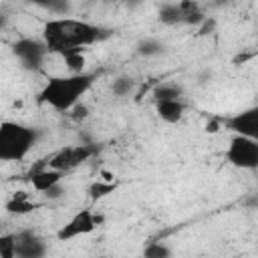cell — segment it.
I'll return each instance as SVG.
<instances>
[{
  "mask_svg": "<svg viewBox=\"0 0 258 258\" xmlns=\"http://www.w3.org/2000/svg\"><path fill=\"white\" fill-rule=\"evenodd\" d=\"M111 32L103 26L85 22V20H75V18H50L42 26V40L48 44L50 52L58 54H69L77 52L83 46H91L103 38H107Z\"/></svg>",
  "mask_w": 258,
  "mask_h": 258,
  "instance_id": "obj_1",
  "label": "cell"
},
{
  "mask_svg": "<svg viewBox=\"0 0 258 258\" xmlns=\"http://www.w3.org/2000/svg\"><path fill=\"white\" fill-rule=\"evenodd\" d=\"M97 75L95 73H71L62 77H50L42 91L38 93V101L56 109V111H71L79 99L91 89L95 83Z\"/></svg>",
  "mask_w": 258,
  "mask_h": 258,
  "instance_id": "obj_2",
  "label": "cell"
},
{
  "mask_svg": "<svg viewBox=\"0 0 258 258\" xmlns=\"http://www.w3.org/2000/svg\"><path fill=\"white\" fill-rule=\"evenodd\" d=\"M38 141V129L16 123L2 121L0 125V159L2 161H22L28 151Z\"/></svg>",
  "mask_w": 258,
  "mask_h": 258,
  "instance_id": "obj_3",
  "label": "cell"
},
{
  "mask_svg": "<svg viewBox=\"0 0 258 258\" xmlns=\"http://www.w3.org/2000/svg\"><path fill=\"white\" fill-rule=\"evenodd\" d=\"M226 159L240 169H256L258 167V139L234 135L226 149Z\"/></svg>",
  "mask_w": 258,
  "mask_h": 258,
  "instance_id": "obj_4",
  "label": "cell"
},
{
  "mask_svg": "<svg viewBox=\"0 0 258 258\" xmlns=\"http://www.w3.org/2000/svg\"><path fill=\"white\" fill-rule=\"evenodd\" d=\"M12 52L26 71H38L50 48L44 40L38 38H18L12 44Z\"/></svg>",
  "mask_w": 258,
  "mask_h": 258,
  "instance_id": "obj_5",
  "label": "cell"
},
{
  "mask_svg": "<svg viewBox=\"0 0 258 258\" xmlns=\"http://www.w3.org/2000/svg\"><path fill=\"white\" fill-rule=\"evenodd\" d=\"M99 220H101V218H97L91 210H81V212H77L64 226H60V230L56 232V238H58L60 242H64V240H73V238H77V236L91 234V232L97 228Z\"/></svg>",
  "mask_w": 258,
  "mask_h": 258,
  "instance_id": "obj_6",
  "label": "cell"
},
{
  "mask_svg": "<svg viewBox=\"0 0 258 258\" xmlns=\"http://www.w3.org/2000/svg\"><path fill=\"white\" fill-rule=\"evenodd\" d=\"M93 155V149L87 147V145H71V147H64L60 149L58 153H54L48 161V167H54V169H60V171H71L75 169L77 165H81L83 161H87L89 157Z\"/></svg>",
  "mask_w": 258,
  "mask_h": 258,
  "instance_id": "obj_7",
  "label": "cell"
},
{
  "mask_svg": "<svg viewBox=\"0 0 258 258\" xmlns=\"http://www.w3.org/2000/svg\"><path fill=\"white\" fill-rule=\"evenodd\" d=\"M224 125L230 131H234L236 135L258 139V105L248 107V109H244V111L224 119Z\"/></svg>",
  "mask_w": 258,
  "mask_h": 258,
  "instance_id": "obj_8",
  "label": "cell"
},
{
  "mask_svg": "<svg viewBox=\"0 0 258 258\" xmlns=\"http://www.w3.org/2000/svg\"><path fill=\"white\" fill-rule=\"evenodd\" d=\"M16 236V256L18 258H42L46 254V244L32 230H20Z\"/></svg>",
  "mask_w": 258,
  "mask_h": 258,
  "instance_id": "obj_9",
  "label": "cell"
},
{
  "mask_svg": "<svg viewBox=\"0 0 258 258\" xmlns=\"http://www.w3.org/2000/svg\"><path fill=\"white\" fill-rule=\"evenodd\" d=\"M62 175L64 171L60 169H54V167H46V169H36L30 173V183L36 191L44 194L48 187H52L54 183H60L62 181Z\"/></svg>",
  "mask_w": 258,
  "mask_h": 258,
  "instance_id": "obj_10",
  "label": "cell"
},
{
  "mask_svg": "<svg viewBox=\"0 0 258 258\" xmlns=\"http://www.w3.org/2000/svg\"><path fill=\"white\" fill-rule=\"evenodd\" d=\"M155 111L159 115L161 121L165 123H177L183 117L185 105L181 103V99H169V101H157L155 103Z\"/></svg>",
  "mask_w": 258,
  "mask_h": 258,
  "instance_id": "obj_11",
  "label": "cell"
},
{
  "mask_svg": "<svg viewBox=\"0 0 258 258\" xmlns=\"http://www.w3.org/2000/svg\"><path fill=\"white\" fill-rule=\"evenodd\" d=\"M159 22L161 24H167V26H175V24H183V10L179 4H165L159 8V14H157Z\"/></svg>",
  "mask_w": 258,
  "mask_h": 258,
  "instance_id": "obj_12",
  "label": "cell"
},
{
  "mask_svg": "<svg viewBox=\"0 0 258 258\" xmlns=\"http://www.w3.org/2000/svg\"><path fill=\"white\" fill-rule=\"evenodd\" d=\"M36 208H40V204L30 202L24 191H18L10 202H6V210H8L10 214H28V212H32V210H36Z\"/></svg>",
  "mask_w": 258,
  "mask_h": 258,
  "instance_id": "obj_13",
  "label": "cell"
},
{
  "mask_svg": "<svg viewBox=\"0 0 258 258\" xmlns=\"http://www.w3.org/2000/svg\"><path fill=\"white\" fill-rule=\"evenodd\" d=\"M135 50L141 56H159V54L165 52V44L161 40H157V38H141L137 42Z\"/></svg>",
  "mask_w": 258,
  "mask_h": 258,
  "instance_id": "obj_14",
  "label": "cell"
},
{
  "mask_svg": "<svg viewBox=\"0 0 258 258\" xmlns=\"http://www.w3.org/2000/svg\"><path fill=\"white\" fill-rule=\"evenodd\" d=\"M26 2L36 4V6H42V8H46L48 12L58 14V16H64V14L71 10V2H69V0H26Z\"/></svg>",
  "mask_w": 258,
  "mask_h": 258,
  "instance_id": "obj_15",
  "label": "cell"
},
{
  "mask_svg": "<svg viewBox=\"0 0 258 258\" xmlns=\"http://www.w3.org/2000/svg\"><path fill=\"white\" fill-rule=\"evenodd\" d=\"M181 97V89L177 85H157L153 89V99L157 101H169V99H179Z\"/></svg>",
  "mask_w": 258,
  "mask_h": 258,
  "instance_id": "obj_16",
  "label": "cell"
},
{
  "mask_svg": "<svg viewBox=\"0 0 258 258\" xmlns=\"http://www.w3.org/2000/svg\"><path fill=\"white\" fill-rule=\"evenodd\" d=\"M115 187H117V185L111 183V181H95V183L89 185V198H91L93 202H95V200H101V198L113 194Z\"/></svg>",
  "mask_w": 258,
  "mask_h": 258,
  "instance_id": "obj_17",
  "label": "cell"
},
{
  "mask_svg": "<svg viewBox=\"0 0 258 258\" xmlns=\"http://www.w3.org/2000/svg\"><path fill=\"white\" fill-rule=\"evenodd\" d=\"M135 89V81L131 77H117L111 85V91L115 97H125Z\"/></svg>",
  "mask_w": 258,
  "mask_h": 258,
  "instance_id": "obj_18",
  "label": "cell"
},
{
  "mask_svg": "<svg viewBox=\"0 0 258 258\" xmlns=\"http://www.w3.org/2000/svg\"><path fill=\"white\" fill-rule=\"evenodd\" d=\"M62 58H64V64H67L69 73H85V56L81 54V50L62 54Z\"/></svg>",
  "mask_w": 258,
  "mask_h": 258,
  "instance_id": "obj_19",
  "label": "cell"
},
{
  "mask_svg": "<svg viewBox=\"0 0 258 258\" xmlns=\"http://www.w3.org/2000/svg\"><path fill=\"white\" fill-rule=\"evenodd\" d=\"M0 256L2 258H16V236L2 234L0 236Z\"/></svg>",
  "mask_w": 258,
  "mask_h": 258,
  "instance_id": "obj_20",
  "label": "cell"
},
{
  "mask_svg": "<svg viewBox=\"0 0 258 258\" xmlns=\"http://www.w3.org/2000/svg\"><path fill=\"white\" fill-rule=\"evenodd\" d=\"M143 254H145L147 258H167V256L171 254V250H169L163 242H151V244L145 246Z\"/></svg>",
  "mask_w": 258,
  "mask_h": 258,
  "instance_id": "obj_21",
  "label": "cell"
},
{
  "mask_svg": "<svg viewBox=\"0 0 258 258\" xmlns=\"http://www.w3.org/2000/svg\"><path fill=\"white\" fill-rule=\"evenodd\" d=\"M67 196V189L60 185V183H54L52 187H48L46 191H44V198L46 200H60V198H64Z\"/></svg>",
  "mask_w": 258,
  "mask_h": 258,
  "instance_id": "obj_22",
  "label": "cell"
},
{
  "mask_svg": "<svg viewBox=\"0 0 258 258\" xmlns=\"http://www.w3.org/2000/svg\"><path fill=\"white\" fill-rule=\"evenodd\" d=\"M214 28H216V20H214V18H208V16H206V20H204V22L200 24V32H198V34H200V36L212 34V32H214Z\"/></svg>",
  "mask_w": 258,
  "mask_h": 258,
  "instance_id": "obj_23",
  "label": "cell"
},
{
  "mask_svg": "<svg viewBox=\"0 0 258 258\" xmlns=\"http://www.w3.org/2000/svg\"><path fill=\"white\" fill-rule=\"evenodd\" d=\"M71 111H73V113H71V117H73V119H77V121H79V119H85V117L89 115L87 105H79V103H77V105H75Z\"/></svg>",
  "mask_w": 258,
  "mask_h": 258,
  "instance_id": "obj_24",
  "label": "cell"
},
{
  "mask_svg": "<svg viewBox=\"0 0 258 258\" xmlns=\"http://www.w3.org/2000/svg\"><path fill=\"white\" fill-rule=\"evenodd\" d=\"M206 131H208V133H218V131H220V121H218V119H212V121H208V125H206Z\"/></svg>",
  "mask_w": 258,
  "mask_h": 258,
  "instance_id": "obj_25",
  "label": "cell"
},
{
  "mask_svg": "<svg viewBox=\"0 0 258 258\" xmlns=\"http://www.w3.org/2000/svg\"><path fill=\"white\" fill-rule=\"evenodd\" d=\"M127 2H137V0H127Z\"/></svg>",
  "mask_w": 258,
  "mask_h": 258,
  "instance_id": "obj_26",
  "label": "cell"
},
{
  "mask_svg": "<svg viewBox=\"0 0 258 258\" xmlns=\"http://www.w3.org/2000/svg\"><path fill=\"white\" fill-rule=\"evenodd\" d=\"M256 105H258V97H256Z\"/></svg>",
  "mask_w": 258,
  "mask_h": 258,
  "instance_id": "obj_27",
  "label": "cell"
}]
</instances>
